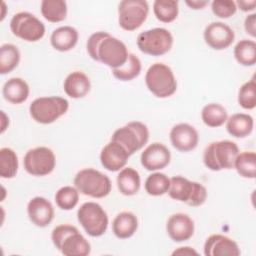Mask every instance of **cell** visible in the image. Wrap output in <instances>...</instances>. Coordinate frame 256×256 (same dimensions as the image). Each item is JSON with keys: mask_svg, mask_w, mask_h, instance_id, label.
I'll return each instance as SVG.
<instances>
[{"mask_svg": "<svg viewBox=\"0 0 256 256\" xmlns=\"http://www.w3.org/2000/svg\"><path fill=\"white\" fill-rule=\"evenodd\" d=\"M142 64L140 59L133 53H129L126 63L116 69H112L113 76L120 81H131L141 72Z\"/></svg>", "mask_w": 256, "mask_h": 256, "instance_id": "cell-32", "label": "cell"}, {"mask_svg": "<svg viewBox=\"0 0 256 256\" xmlns=\"http://www.w3.org/2000/svg\"><path fill=\"white\" fill-rule=\"evenodd\" d=\"M149 6L145 0H123L118 5V22L122 29L134 31L146 20Z\"/></svg>", "mask_w": 256, "mask_h": 256, "instance_id": "cell-11", "label": "cell"}, {"mask_svg": "<svg viewBox=\"0 0 256 256\" xmlns=\"http://www.w3.org/2000/svg\"><path fill=\"white\" fill-rule=\"evenodd\" d=\"M148 90L158 98L172 96L177 90V81L172 69L164 63L152 64L145 75Z\"/></svg>", "mask_w": 256, "mask_h": 256, "instance_id": "cell-3", "label": "cell"}, {"mask_svg": "<svg viewBox=\"0 0 256 256\" xmlns=\"http://www.w3.org/2000/svg\"><path fill=\"white\" fill-rule=\"evenodd\" d=\"M201 118L205 125L212 128L222 126L228 119L227 110L219 103H209L201 111Z\"/></svg>", "mask_w": 256, "mask_h": 256, "instance_id": "cell-27", "label": "cell"}, {"mask_svg": "<svg viewBox=\"0 0 256 256\" xmlns=\"http://www.w3.org/2000/svg\"><path fill=\"white\" fill-rule=\"evenodd\" d=\"M171 160L169 149L160 142L148 145L141 153V165L148 171H157L165 168Z\"/></svg>", "mask_w": 256, "mask_h": 256, "instance_id": "cell-15", "label": "cell"}, {"mask_svg": "<svg viewBox=\"0 0 256 256\" xmlns=\"http://www.w3.org/2000/svg\"><path fill=\"white\" fill-rule=\"evenodd\" d=\"M185 3L191 8V9H194V10H199V9H203L207 4H208V1H199V0H187L185 1Z\"/></svg>", "mask_w": 256, "mask_h": 256, "instance_id": "cell-43", "label": "cell"}, {"mask_svg": "<svg viewBox=\"0 0 256 256\" xmlns=\"http://www.w3.org/2000/svg\"><path fill=\"white\" fill-rule=\"evenodd\" d=\"M109 33L105 32V31H98V32H95L92 35H90V37L88 38L87 45H86L87 46V52H88L89 56L93 60L98 61V58H97V47H98V44Z\"/></svg>", "mask_w": 256, "mask_h": 256, "instance_id": "cell-39", "label": "cell"}, {"mask_svg": "<svg viewBox=\"0 0 256 256\" xmlns=\"http://www.w3.org/2000/svg\"><path fill=\"white\" fill-rule=\"evenodd\" d=\"M167 193L170 198L192 207L201 206L207 199V190L201 183L190 181L182 176L170 178V187Z\"/></svg>", "mask_w": 256, "mask_h": 256, "instance_id": "cell-5", "label": "cell"}, {"mask_svg": "<svg viewBox=\"0 0 256 256\" xmlns=\"http://www.w3.org/2000/svg\"><path fill=\"white\" fill-rule=\"evenodd\" d=\"M77 219L85 232L91 237L102 236L108 227L106 211L96 202H85L77 211Z\"/></svg>", "mask_w": 256, "mask_h": 256, "instance_id": "cell-7", "label": "cell"}, {"mask_svg": "<svg viewBox=\"0 0 256 256\" xmlns=\"http://www.w3.org/2000/svg\"><path fill=\"white\" fill-rule=\"evenodd\" d=\"M78 31L72 26H61L55 29L50 36L52 47L60 52H66L75 47L78 42Z\"/></svg>", "mask_w": 256, "mask_h": 256, "instance_id": "cell-23", "label": "cell"}, {"mask_svg": "<svg viewBox=\"0 0 256 256\" xmlns=\"http://www.w3.org/2000/svg\"><path fill=\"white\" fill-rule=\"evenodd\" d=\"M211 9L214 15L224 19L233 16L237 11V6L232 0H214L211 3Z\"/></svg>", "mask_w": 256, "mask_h": 256, "instance_id": "cell-38", "label": "cell"}, {"mask_svg": "<svg viewBox=\"0 0 256 256\" xmlns=\"http://www.w3.org/2000/svg\"><path fill=\"white\" fill-rule=\"evenodd\" d=\"M130 154L128 151L118 142L110 141L107 143L100 152V162L102 166L110 171H120L127 164Z\"/></svg>", "mask_w": 256, "mask_h": 256, "instance_id": "cell-17", "label": "cell"}, {"mask_svg": "<svg viewBox=\"0 0 256 256\" xmlns=\"http://www.w3.org/2000/svg\"><path fill=\"white\" fill-rule=\"evenodd\" d=\"M112 141L120 143L130 155L140 150L149 140V130L147 126L139 121H131L123 127L114 131L111 136Z\"/></svg>", "mask_w": 256, "mask_h": 256, "instance_id": "cell-9", "label": "cell"}, {"mask_svg": "<svg viewBox=\"0 0 256 256\" xmlns=\"http://www.w3.org/2000/svg\"><path fill=\"white\" fill-rule=\"evenodd\" d=\"M10 29L14 36L27 41L36 42L45 35L44 24L30 12H18L10 21Z\"/></svg>", "mask_w": 256, "mask_h": 256, "instance_id": "cell-10", "label": "cell"}, {"mask_svg": "<svg viewBox=\"0 0 256 256\" xmlns=\"http://www.w3.org/2000/svg\"><path fill=\"white\" fill-rule=\"evenodd\" d=\"M153 12L159 21L163 23L173 22L179 13L178 1L156 0L153 3Z\"/></svg>", "mask_w": 256, "mask_h": 256, "instance_id": "cell-34", "label": "cell"}, {"mask_svg": "<svg viewBox=\"0 0 256 256\" xmlns=\"http://www.w3.org/2000/svg\"><path fill=\"white\" fill-rule=\"evenodd\" d=\"M40 10L47 21L58 23L66 18L67 3L63 0H43L41 1Z\"/></svg>", "mask_w": 256, "mask_h": 256, "instance_id": "cell-28", "label": "cell"}, {"mask_svg": "<svg viewBox=\"0 0 256 256\" xmlns=\"http://www.w3.org/2000/svg\"><path fill=\"white\" fill-rule=\"evenodd\" d=\"M118 190L125 196H133L138 193L141 186V179L138 171L132 167L122 168L116 179Z\"/></svg>", "mask_w": 256, "mask_h": 256, "instance_id": "cell-26", "label": "cell"}, {"mask_svg": "<svg viewBox=\"0 0 256 256\" xmlns=\"http://www.w3.org/2000/svg\"><path fill=\"white\" fill-rule=\"evenodd\" d=\"M234 168L237 173L248 179H254L256 176V154L253 151H244L239 152L237 155Z\"/></svg>", "mask_w": 256, "mask_h": 256, "instance_id": "cell-31", "label": "cell"}, {"mask_svg": "<svg viewBox=\"0 0 256 256\" xmlns=\"http://www.w3.org/2000/svg\"><path fill=\"white\" fill-rule=\"evenodd\" d=\"M54 246L65 256H87L91 246L79 230L69 224L56 226L51 233Z\"/></svg>", "mask_w": 256, "mask_h": 256, "instance_id": "cell-1", "label": "cell"}, {"mask_svg": "<svg viewBox=\"0 0 256 256\" xmlns=\"http://www.w3.org/2000/svg\"><path fill=\"white\" fill-rule=\"evenodd\" d=\"M18 165V157L13 149L9 147L0 149V176L2 178L10 179L15 177Z\"/></svg>", "mask_w": 256, "mask_h": 256, "instance_id": "cell-33", "label": "cell"}, {"mask_svg": "<svg viewBox=\"0 0 256 256\" xmlns=\"http://www.w3.org/2000/svg\"><path fill=\"white\" fill-rule=\"evenodd\" d=\"M1 133H3L5 130H6V128H7V124H5L6 122L7 123H9V118L6 116V114L4 113V111H1Z\"/></svg>", "mask_w": 256, "mask_h": 256, "instance_id": "cell-44", "label": "cell"}, {"mask_svg": "<svg viewBox=\"0 0 256 256\" xmlns=\"http://www.w3.org/2000/svg\"><path fill=\"white\" fill-rule=\"evenodd\" d=\"M126 45L116 37L108 34L98 44L97 58L106 66L116 69L123 66L128 59Z\"/></svg>", "mask_w": 256, "mask_h": 256, "instance_id": "cell-13", "label": "cell"}, {"mask_svg": "<svg viewBox=\"0 0 256 256\" xmlns=\"http://www.w3.org/2000/svg\"><path fill=\"white\" fill-rule=\"evenodd\" d=\"M169 136L172 146L181 152L194 150L199 142L197 130L188 123H179L173 126Z\"/></svg>", "mask_w": 256, "mask_h": 256, "instance_id": "cell-16", "label": "cell"}, {"mask_svg": "<svg viewBox=\"0 0 256 256\" xmlns=\"http://www.w3.org/2000/svg\"><path fill=\"white\" fill-rule=\"evenodd\" d=\"M227 132L235 138H244L251 134L254 127V120L251 115L236 113L231 115L226 121Z\"/></svg>", "mask_w": 256, "mask_h": 256, "instance_id": "cell-25", "label": "cell"}, {"mask_svg": "<svg viewBox=\"0 0 256 256\" xmlns=\"http://www.w3.org/2000/svg\"><path fill=\"white\" fill-rule=\"evenodd\" d=\"M239 154L238 145L231 140L211 142L204 150V165L211 171L234 168V162Z\"/></svg>", "mask_w": 256, "mask_h": 256, "instance_id": "cell-2", "label": "cell"}, {"mask_svg": "<svg viewBox=\"0 0 256 256\" xmlns=\"http://www.w3.org/2000/svg\"><path fill=\"white\" fill-rule=\"evenodd\" d=\"M2 8H3V12H2V15H1V21L4 19L5 17V10H6V4L5 2H2Z\"/></svg>", "mask_w": 256, "mask_h": 256, "instance_id": "cell-45", "label": "cell"}, {"mask_svg": "<svg viewBox=\"0 0 256 256\" xmlns=\"http://www.w3.org/2000/svg\"><path fill=\"white\" fill-rule=\"evenodd\" d=\"M240 253L238 244L222 234L210 235L204 244L206 256H239Z\"/></svg>", "mask_w": 256, "mask_h": 256, "instance_id": "cell-20", "label": "cell"}, {"mask_svg": "<svg viewBox=\"0 0 256 256\" xmlns=\"http://www.w3.org/2000/svg\"><path fill=\"white\" fill-rule=\"evenodd\" d=\"M29 93L30 88L28 83L20 77L10 78L5 82L2 89L4 99L11 104H21L25 102Z\"/></svg>", "mask_w": 256, "mask_h": 256, "instance_id": "cell-22", "label": "cell"}, {"mask_svg": "<svg viewBox=\"0 0 256 256\" xmlns=\"http://www.w3.org/2000/svg\"><path fill=\"white\" fill-rule=\"evenodd\" d=\"M69 109L67 99L60 96L39 97L32 101L29 112L34 121L40 124H50L63 116Z\"/></svg>", "mask_w": 256, "mask_h": 256, "instance_id": "cell-6", "label": "cell"}, {"mask_svg": "<svg viewBox=\"0 0 256 256\" xmlns=\"http://www.w3.org/2000/svg\"><path fill=\"white\" fill-rule=\"evenodd\" d=\"M244 28L247 34H249L251 37L256 36V14L252 13L248 16H246L244 21Z\"/></svg>", "mask_w": 256, "mask_h": 256, "instance_id": "cell-40", "label": "cell"}, {"mask_svg": "<svg viewBox=\"0 0 256 256\" xmlns=\"http://www.w3.org/2000/svg\"><path fill=\"white\" fill-rule=\"evenodd\" d=\"M236 3V6H238L242 11L244 12H248V11H252L255 9L256 6V1L252 0V1H243V0H239Z\"/></svg>", "mask_w": 256, "mask_h": 256, "instance_id": "cell-42", "label": "cell"}, {"mask_svg": "<svg viewBox=\"0 0 256 256\" xmlns=\"http://www.w3.org/2000/svg\"><path fill=\"white\" fill-rule=\"evenodd\" d=\"M238 103L247 110L254 109L256 106V82L252 78L250 81L241 85L238 91Z\"/></svg>", "mask_w": 256, "mask_h": 256, "instance_id": "cell-37", "label": "cell"}, {"mask_svg": "<svg viewBox=\"0 0 256 256\" xmlns=\"http://www.w3.org/2000/svg\"><path fill=\"white\" fill-rule=\"evenodd\" d=\"M141 52L151 56H162L168 53L173 45L171 32L162 27H156L141 32L136 39Z\"/></svg>", "mask_w": 256, "mask_h": 256, "instance_id": "cell-8", "label": "cell"}, {"mask_svg": "<svg viewBox=\"0 0 256 256\" xmlns=\"http://www.w3.org/2000/svg\"><path fill=\"white\" fill-rule=\"evenodd\" d=\"M206 44L214 50L228 48L234 41L235 34L230 26L216 21L208 24L203 33Z\"/></svg>", "mask_w": 256, "mask_h": 256, "instance_id": "cell-14", "label": "cell"}, {"mask_svg": "<svg viewBox=\"0 0 256 256\" xmlns=\"http://www.w3.org/2000/svg\"><path fill=\"white\" fill-rule=\"evenodd\" d=\"M170 178L164 173L155 172L150 174L144 184L145 191L151 196H161L168 192Z\"/></svg>", "mask_w": 256, "mask_h": 256, "instance_id": "cell-35", "label": "cell"}, {"mask_svg": "<svg viewBox=\"0 0 256 256\" xmlns=\"http://www.w3.org/2000/svg\"><path fill=\"white\" fill-rule=\"evenodd\" d=\"M74 186L79 193L92 198L106 197L112 189L110 178L94 168L80 170L75 175Z\"/></svg>", "mask_w": 256, "mask_h": 256, "instance_id": "cell-4", "label": "cell"}, {"mask_svg": "<svg viewBox=\"0 0 256 256\" xmlns=\"http://www.w3.org/2000/svg\"><path fill=\"white\" fill-rule=\"evenodd\" d=\"M194 221L185 213L172 214L166 223V231L175 242L189 240L194 234Z\"/></svg>", "mask_w": 256, "mask_h": 256, "instance_id": "cell-18", "label": "cell"}, {"mask_svg": "<svg viewBox=\"0 0 256 256\" xmlns=\"http://www.w3.org/2000/svg\"><path fill=\"white\" fill-rule=\"evenodd\" d=\"M27 214L34 225L46 227L54 218V208L49 200L41 196H36L28 202Z\"/></svg>", "mask_w": 256, "mask_h": 256, "instance_id": "cell-19", "label": "cell"}, {"mask_svg": "<svg viewBox=\"0 0 256 256\" xmlns=\"http://www.w3.org/2000/svg\"><path fill=\"white\" fill-rule=\"evenodd\" d=\"M234 57L243 66H253L256 63V43L253 40L242 39L234 47Z\"/></svg>", "mask_w": 256, "mask_h": 256, "instance_id": "cell-30", "label": "cell"}, {"mask_svg": "<svg viewBox=\"0 0 256 256\" xmlns=\"http://www.w3.org/2000/svg\"><path fill=\"white\" fill-rule=\"evenodd\" d=\"M138 228V219L130 211L119 213L112 222V231L119 239H127L134 235Z\"/></svg>", "mask_w": 256, "mask_h": 256, "instance_id": "cell-24", "label": "cell"}, {"mask_svg": "<svg viewBox=\"0 0 256 256\" xmlns=\"http://www.w3.org/2000/svg\"><path fill=\"white\" fill-rule=\"evenodd\" d=\"M23 165L26 172L30 175L46 176L54 170L56 157L54 152L48 147H35L26 152Z\"/></svg>", "mask_w": 256, "mask_h": 256, "instance_id": "cell-12", "label": "cell"}, {"mask_svg": "<svg viewBox=\"0 0 256 256\" xmlns=\"http://www.w3.org/2000/svg\"><path fill=\"white\" fill-rule=\"evenodd\" d=\"M20 62V51L14 44L6 43L0 47V73L2 75L13 71Z\"/></svg>", "mask_w": 256, "mask_h": 256, "instance_id": "cell-29", "label": "cell"}, {"mask_svg": "<svg viewBox=\"0 0 256 256\" xmlns=\"http://www.w3.org/2000/svg\"><path fill=\"white\" fill-rule=\"evenodd\" d=\"M63 88L67 96L73 99H79L89 93L91 89V82L84 72L74 71L65 78Z\"/></svg>", "mask_w": 256, "mask_h": 256, "instance_id": "cell-21", "label": "cell"}, {"mask_svg": "<svg viewBox=\"0 0 256 256\" xmlns=\"http://www.w3.org/2000/svg\"><path fill=\"white\" fill-rule=\"evenodd\" d=\"M79 201V191L72 186L61 187L55 194V202L62 210L73 209Z\"/></svg>", "mask_w": 256, "mask_h": 256, "instance_id": "cell-36", "label": "cell"}, {"mask_svg": "<svg viewBox=\"0 0 256 256\" xmlns=\"http://www.w3.org/2000/svg\"><path fill=\"white\" fill-rule=\"evenodd\" d=\"M172 255L175 256V255H181V256H191V255H198V252L192 248V247H189V246H185V247H179L178 249L174 250L172 252Z\"/></svg>", "mask_w": 256, "mask_h": 256, "instance_id": "cell-41", "label": "cell"}]
</instances>
